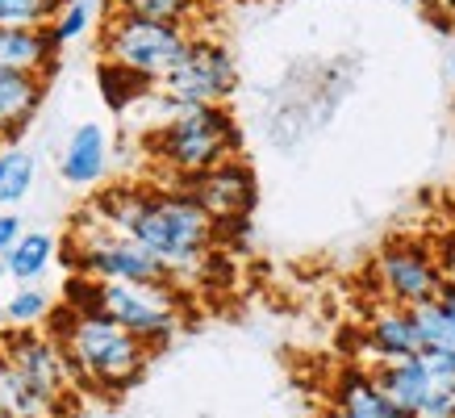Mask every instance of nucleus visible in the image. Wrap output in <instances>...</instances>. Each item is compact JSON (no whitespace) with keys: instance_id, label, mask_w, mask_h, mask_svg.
Returning a JSON list of instances; mask_svg holds the SVG:
<instances>
[{"instance_id":"9d476101","label":"nucleus","mask_w":455,"mask_h":418,"mask_svg":"<svg viewBox=\"0 0 455 418\" xmlns=\"http://www.w3.org/2000/svg\"><path fill=\"white\" fill-rule=\"evenodd\" d=\"M180 189L205 209L209 218H213V226L243 222L251 213V205H255V172L243 159H226V164L209 167V172L193 176V181L180 184Z\"/></svg>"},{"instance_id":"5701e85b","label":"nucleus","mask_w":455,"mask_h":418,"mask_svg":"<svg viewBox=\"0 0 455 418\" xmlns=\"http://www.w3.org/2000/svg\"><path fill=\"white\" fill-rule=\"evenodd\" d=\"M51 297L42 289H34V285H26V289H17L13 297H9V306H4V318H9V326H17V331H29V326H38V322L51 318Z\"/></svg>"},{"instance_id":"6ab92c4d","label":"nucleus","mask_w":455,"mask_h":418,"mask_svg":"<svg viewBox=\"0 0 455 418\" xmlns=\"http://www.w3.org/2000/svg\"><path fill=\"white\" fill-rule=\"evenodd\" d=\"M34 189V155L17 142H0V209L17 205Z\"/></svg>"},{"instance_id":"412c9836","label":"nucleus","mask_w":455,"mask_h":418,"mask_svg":"<svg viewBox=\"0 0 455 418\" xmlns=\"http://www.w3.org/2000/svg\"><path fill=\"white\" fill-rule=\"evenodd\" d=\"M97 84H100V92H105V105H109L113 113L130 109L134 100H142L147 92H151V84L147 80H139L134 71L117 68V63H105V59H100V68H97Z\"/></svg>"},{"instance_id":"f03ea898","label":"nucleus","mask_w":455,"mask_h":418,"mask_svg":"<svg viewBox=\"0 0 455 418\" xmlns=\"http://www.w3.org/2000/svg\"><path fill=\"white\" fill-rule=\"evenodd\" d=\"M46 334L63 348L80 393H125L139 385L151 364V348L100 309H51Z\"/></svg>"},{"instance_id":"39448f33","label":"nucleus","mask_w":455,"mask_h":418,"mask_svg":"<svg viewBox=\"0 0 455 418\" xmlns=\"http://www.w3.org/2000/svg\"><path fill=\"white\" fill-rule=\"evenodd\" d=\"M63 260L76 277H88L97 285H147V280H167L164 268L155 264L151 251H142L134 238L117 235L100 226L88 209L76 218V230L68 238Z\"/></svg>"},{"instance_id":"b1692460","label":"nucleus","mask_w":455,"mask_h":418,"mask_svg":"<svg viewBox=\"0 0 455 418\" xmlns=\"http://www.w3.org/2000/svg\"><path fill=\"white\" fill-rule=\"evenodd\" d=\"M92 4H84V0H63V9L55 13V21H51V42L55 46H68V42H76L84 34V29L92 26Z\"/></svg>"},{"instance_id":"0eeeda50","label":"nucleus","mask_w":455,"mask_h":418,"mask_svg":"<svg viewBox=\"0 0 455 418\" xmlns=\"http://www.w3.org/2000/svg\"><path fill=\"white\" fill-rule=\"evenodd\" d=\"M159 88H164L159 97L172 105H226L238 88V63L226 42L209 38V34H193L184 59L167 71V80Z\"/></svg>"},{"instance_id":"4468645a","label":"nucleus","mask_w":455,"mask_h":418,"mask_svg":"<svg viewBox=\"0 0 455 418\" xmlns=\"http://www.w3.org/2000/svg\"><path fill=\"white\" fill-rule=\"evenodd\" d=\"M105 167H109V134L97 122L71 130L68 147H63V164H59L63 181L76 184V189H88L105 176Z\"/></svg>"},{"instance_id":"393cba45","label":"nucleus","mask_w":455,"mask_h":418,"mask_svg":"<svg viewBox=\"0 0 455 418\" xmlns=\"http://www.w3.org/2000/svg\"><path fill=\"white\" fill-rule=\"evenodd\" d=\"M26 235V226H21V218H17L13 209H4V213H0V255H4V251L13 247L17 238Z\"/></svg>"},{"instance_id":"cd10ccee","label":"nucleus","mask_w":455,"mask_h":418,"mask_svg":"<svg viewBox=\"0 0 455 418\" xmlns=\"http://www.w3.org/2000/svg\"><path fill=\"white\" fill-rule=\"evenodd\" d=\"M435 9H447V13H455V0H430Z\"/></svg>"},{"instance_id":"4be33fe9","label":"nucleus","mask_w":455,"mask_h":418,"mask_svg":"<svg viewBox=\"0 0 455 418\" xmlns=\"http://www.w3.org/2000/svg\"><path fill=\"white\" fill-rule=\"evenodd\" d=\"M63 9V0H0V26L9 29H46Z\"/></svg>"},{"instance_id":"6e6552de","label":"nucleus","mask_w":455,"mask_h":418,"mask_svg":"<svg viewBox=\"0 0 455 418\" xmlns=\"http://www.w3.org/2000/svg\"><path fill=\"white\" fill-rule=\"evenodd\" d=\"M372 280H376L380 301L414 309V306L435 301L447 277H443L439 255L427 243H418V238H393V243H385V247L376 251Z\"/></svg>"},{"instance_id":"a878e982","label":"nucleus","mask_w":455,"mask_h":418,"mask_svg":"<svg viewBox=\"0 0 455 418\" xmlns=\"http://www.w3.org/2000/svg\"><path fill=\"white\" fill-rule=\"evenodd\" d=\"M439 309H443V318L451 322V331H455V280H443V289H439Z\"/></svg>"},{"instance_id":"20e7f679","label":"nucleus","mask_w":455,"mask_h":418,"mask_svg":"<svg viewBox=\"0 0 455 418\" xmlns=\"http://www.w3.org/2000/svg\"><path fill=\"white\" fill-rule=\"evenodd\" d=\"M188 38H193L188 26H176V21L109 13L105 17V29H100V55H105V63H117V68L134 71L139 80H147L155 88L184 59Z\"/></svg>"},{"instance_id":"dca6fc26","label":"nucleus","mask_w":455,"mask_h":418,"mask_svg":"<svg viewBox=\"0 0 455 418\" xmlns=\"http://www.w3.org/2000/svg\"><path fill=\"white\" fill-rule=\"evenodd\" d=\"M46 97V80L42 76H17V71H0V142L17 139L34 113L42 109Z\"/></svg>"},{"instance_id":"2eb2a0df","label":"nucleus","mask_w":455,"mask_h":418,"mask_svg":"<svg viewBox=\"0 0 455 418\" xmlns=\"http://www.w3.org/2000/svg\"><path fill=\"white\" fill-rule=\"evenodd\" d=\"M331 410H339L343 418H393L397 414V406L376 390L372 373H368V368H355V364L334 376Z\"/></svg>"},{"instance_id":"9b49d317","label":"nucleus","mask_w":455,"mask_h":418,"mask_svg":"<svg viewBox=\"0 0 455 418\" xmlns=\"http://www.w3.org/2000/svg\"><path fill=\"white\" fill-rule=\"evenodd\" d=\"M410 356H422V339L414 331V318H410V309L401 306H372L368 322H363V331H359V360L355 368H385L393 360H410Z\"/></svg>"},{"instance_id":"f257e3e1","label":"nucleus","mask_w":455,"mask_h":418,"mask_svg":"<svg viewBox=\"0 0 455 418\" xmlns=\"http://www.w3.org/2000/svg\"><path fill=\"white\" fill-rule=\"evenodd\" d=\"M88 213L100 226L134 238L142 251H151L155 264L164 268V277L176 289H193L205 280V264L218 247V226L184 189L122 184L100 193L88 205Z\"/></svg>"},{"instance_id":"f8f14e48","label":"nucleus","mask_w":455,"mask_h":418,"mask_svg":"<svg viewBox=\"0 0 455 418\" xmlns=\"http://www.w3.org/2000/svg\"><path fill=\"white\" fill-rule=\"evenodd\" d=\"M372 381H376V390L385 393L397 410H405V414H414V418H418V410L427 406L430 393L443 385V381H435V373H430L427 364H422V356L385 364V368L372 373Z\"/></svg>"},{"instance_id":"bb28decb","label":"nucleus","mask_w":455,"mask_h":418,"mask_svg":"<svg viewBox=\"0 0 455 418\" xmlns=\"http://www.w3.org/2000/svg\"><path fill=\"white\" fill-rule=\"evenodd\" d=\"M439 264H443V260H439ZM443 277H447V280H455V251H451V255H447V264H443Z\"/></svg>"},{"instance_id":"ddd939ff","label":"nucleus","mask_w":455,"mask_h":418,"mask_svg":"<svg viewBox=\"0 0 455 418\" xmlns=\"http://www.w3.org/2000/svg\"><path fill=\"white\" fill-rule=\"evenodd\" d=\"M59 46L51 42V29H9L0 26V71L17 76H42L55 68Z\"/></svg>"},{"instance_id":"aec40b11","label":"nucleus","mask_w":455,"mask_h":418,"mask_svg":"<svg viewBox=\"0 0 455 418\" xmlns=\"http://www.w3.org/2000/svg\"><path fill=\"white\" fill-rule=\"evenodd\" d=\"M205 9V0H109V13L130 17H151V21H176V26H193Z\"/></svg>"},{"instance_id":"7ed1b4c3","label":"nucleus","mask_w":455,"mask_h":418,"mask_svg":"<svg viewBox=\"0 0 455 418\" xmlns=\"http://www.w3.org/2000/svg\"><path fill=\"white\" fill-rule=\"evenodd\" d=\"M155 105L164 117L151 130L147 151L176 189L226 159H238L243 134L226 105H172L164 97H155Z\"/></svg>"},{"instance_id":"a211bd4d","label":"nucleus","mask_w":455,"mask_h":418,"mask_svg":"<svg viewBox=\"0 0 455 418\" xmlns=\"http://www.w3.org/2000/svg\"><path fill=\"white\" fill-rule=\"evenodd\" d=\"M51 260H55V238L46 235V230H26L13 247L4 251V268H9V277L21 280V285H34V280L51 268Z\"/></svg>"},{"instance_id":"1a4fd4ad","label":"nucleus","mask_w":455,"mask_h":418,"mask_svg":"<svg viewBox=\"0 0 455 418\" xmlns=\"http://www.w3.org/2000/svg\"><path fill=\"white\" fill-rule=\"evenodd\" d=\"M0 348L9 356L21 381L29 390L38 393L42 402H51L59 414H76V381H71V368H68V356L59 348L55 339L46 331H4L0 334Z\"/></svg>"},{"instance_id":"f3484780","label":"nucleus","mask_w":455,"mask_h":418,"mask_svg":"<svg viewBox=\"0 0 455 418\" xmlns=\"http://www.w3.org/2000/svg\"><path fill=\"white\" fill-rule=\"evenodd\" d=\"M0 410L9 418H68V414H59L51 402H42L38 393L21 381V373L9 364L4 348H0Z\"/></svg>"},{"instance_id":"c85d7f7f","label":"nucleus","mask_w":455,"mask_h":418,"mask_svg":"<svg viewBox=\"0 0 455 418\" xmlns=\"http://www.w3.org/2000/svg\"><path fill=\"white\" fill-rule=\"evenodd\" d=\"M0 418H9V414H4V410H0Z\"/></svg>"},{"instance_id":"423d86ee","label":"nucleus","mask_w":455,"mask_h":418,"mask_svg":"<svg viewBox=\"0 0 455 418\" xmlns=\"http://www.w3.org/2000/svg\"><path fill=\"white\" fill-rule=\"evenodd\" d=\"M97 309L105 318L134 334L151 351L167 348L184 322H188V301L184 289L172 280H147V285H97Z\"/></svg>"}]
</instances>
